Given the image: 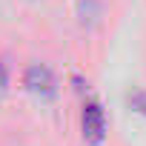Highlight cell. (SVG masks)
Returning <instances> with one entry per match:
<instances>
[{"mask_svg":"<svg viewBox=\"0 0 146 146\" xmlns=\"http://www.w3.org/2000/svg\"><path fill=\"white\" fill-rule=\"evenodd\" d=\"M23 86H26L32 95H40V98H52V95L57 92V80H54V75H52V69H46V66H32V69H26Z\"/></svg>","mask_w":146,"mask_h":146,"instance_id":"1","label":"cell"},{"mask_svg":"<svg viewBox=\"0 0 146 146\" xmlns=\"http://www.w3.org/2000/svg\"><path fill=\"white\" fill-rule=\"evenodd\" d=\"M6 83H9V75H6V69H3V63H0V95H3Z\"/></svg>","mask_w":146,"mask_h":146,"instance_id":"4","label":"cell"},{"mask_svg":"<svg viewBox=\"0 0 146 146\" xmlns=\"http://www.w3.org/2000/svg\"><path fill=\"white\" fill-rule=\"evenodd\" d=\"M103 135H106V115L95 100H89L83 106V137L89 143H100Z\"/></svg>","mask_w":146,"mask_h":146,"instance_id":"2","label":"cell"},{"mask_svg":"<svg viewBox=\"0 0 146 146\" xmlns=\"http://www.w3.org/2000/svg\"><path fill=\"white\" fill-rule=\"evenodd\" d=\"M129 100H132V106H137V112H143V115H146V95H140V92H137V95H132Z\"/></svg>","mask_w":146,"mask_h":146,"instance_id":"3","label":"cell"}]
</instances>
